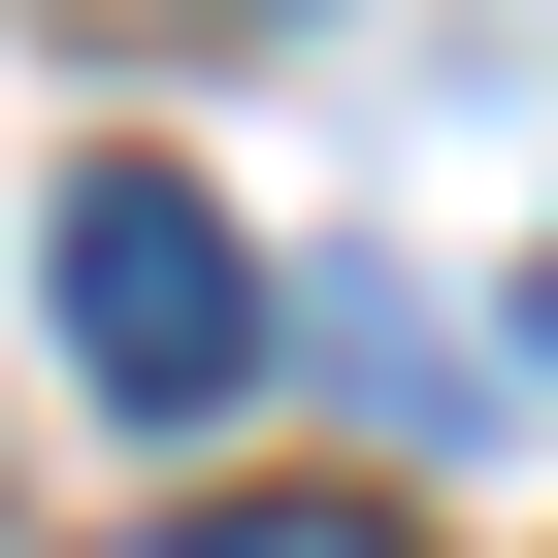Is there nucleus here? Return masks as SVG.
<instances>
[{
    "instance_id": "1",
    "label": "nucleus",
    "mask_w": 558,
    "mask_h": 558,
    "mask_svg": "<svg viewBox=\"0 0 558 558\" xmlns=\"http://www.w3.org/2000/svg\"><path fill=\"white\" fill-rule=\"evenodd\" d=\"M34 296H66V395L165 427V460L263 395V230H230L197 165H66V197H34Z\"/></svg>"
},
{
    "instance_id": "2",
    "label": "nucleus",
    "mask_w": 558,
    "mask_h": 558,
    "mask_svg": "<svg viewBox=\"0 0 558 558\" xmlns=\"http://www.w3.org/2000/svg\"><path fill=\"white\" fill-rule=\"evenodd\" d=\"M197 558H427V525H395V493H230Z\"/></svg>"
},
{
    "instance_id": "3",
    "label": "nucleus",
    "mask_w": 558,
    "mask_h": 558,
    "mask_svg": "<svg viewBox=\"0 0 558 558\" xmlns=\"http://www.w3.org/2000/svg\"><path fill=\"white\" fill-rule=\"evenodd\" d=\"M99 34H296V0H99Z\"/></svg>"
},
{
    "instance_id": "4",
    "label": "nucleus",
    "mask_w": 558,
    "mask_h": 558,
    "mask_svg": "<svg viewBox=\"0 0 558 558\" xmlns=\"http://www.w3.org/2000/svg\"><path fill=\"white\" fill-rule=\"evenodd\" d=\"M525 362H558V263H525Z\"/></svg>"
}]
</instances>
